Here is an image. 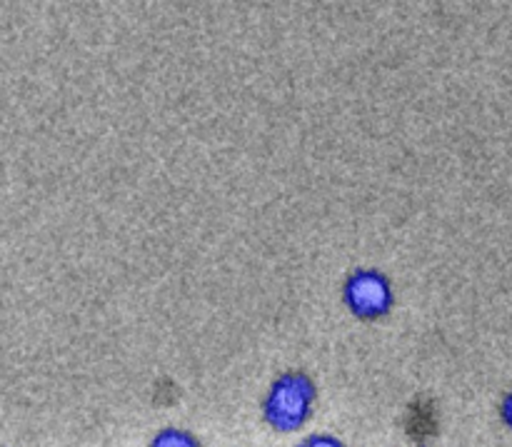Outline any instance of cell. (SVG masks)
<instances>
[{"instance_id":"277c9868","label":"cell","mask_w":512,"mask_h":447,"mask_svg":"<svg viewBox=\"0 0 512 447\" xmlns=\"http://www.w3.org/2000/svg\"><path fill=\"white\" fill-rule=\"evenodd\" d=\"M295 447H348V445L330 433H310L305 435V438Z\"/></svg>"},{"instance_id":"6da1fadb","label":"cell","mask_w":512,"mask_h":447,"mask_svg":"<svg viewBox=\"0 0 512 447\" xmlns=\"http://www.w3.org/2000/svg\"><path fill=\"white\" fill-rule=\"evenodd\" d=\"M318 385L303 370H285L270 383L263 398V420L280 435H293L310 423Z\"/></svg>"},{"instance_id":"5b68a950","label":"cell","mask_w":512,"mask_h":447,"mask_svg":"<svg viewBox=\"0 0 512 447\" xmlns=\"http://www.w3.org/2000/svg\"><path fill=\"white\" fill-rule=\"evenodd\" d=\"M498 413H500V420H503L505 428L512 430V390H508V393L503 395Z\"/></svg>"},{"instance_id":"7a4b0ae2","label":"cell","mask_w":512,"mask_h":447,"mask_svg":"<svg viewBox=\"0 0 512 447\" xmlns=\"http://www.w3.org/2000/svg\"><path fill=\"white\" fill-rule=\"evenodd\" d=\"M343 303L348 313L358 320L385 318L395 305L393 283L375 268H358L348 273L343 283Z\"/></svg>"},{"instance_id":"3957f363","label":"cell","mask_w":512,"mask_h":447,"mask_svg":"<svg viewBox=\"0 0 512 447\" xmlns=\"http://www.w3.org/2000/svg\"><path fill=\"white\" fill-rule=\"evenodd\" d=\"M148 447H203L190 430L183 428H163L153 435Z\"/></svg>"}]
</instances>
